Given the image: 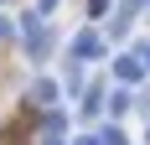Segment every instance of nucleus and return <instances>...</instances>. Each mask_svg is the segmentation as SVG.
I'll return each instance as SVG.
<instances>
[{"label": "nucleus", "mask_w": 150, "mask_h": 145, "mask_svg": "<svg viewBox=\"0 0 150 145\" xmlns=\"http://www.w3.org/2000/svg\"><path fill=\"white\" fill-rule=\"evenodd\" d=\"M73 57L78 62H98L104 57V36H98V31H78L73 36Z\"/></svg>", "instance_id": "nucleus-1"}, {"label": "nucleus", "mask_w": 150, "mask_h": 145, "mask_svg": "<svg viewBox=\"0 0 150 145\" xmlns=\"http://www.w3.org/2000/svg\"><path fill=\"white\" fill-rule=\"evenodd\" d=\"M114 72H119L124 83H135L140 72H145V62H140V52H124V57H119V62H114Z\"/></svg>", "instance_id": "nucleus-2"}, {"label": "nucleus", "mask_w": 150, "mask_h": 145, "mask_svg": "<svg viewBox=\"0 0 150 145\" xmlns=\"http://www.w3.org/2000/svg\"><path fill=\"white\" fill-rule=\"evenodd\" d=\"M52 5H57V0H42V11H52ZM42 11H36V16H42Z\"/></svg>", "instance_id": "nucleus-3"}]
</instances>
